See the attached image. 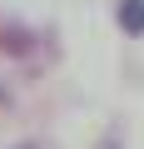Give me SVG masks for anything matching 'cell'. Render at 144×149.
I'll use <instances>...</instances> for the list:
<instances>
[{
	"instance_id": "obj_1",
	"label": "cell",
	"mask_w": 144,
	"mask_h": 149,
	"mask_svg": "<svg viewBox=\"0 0 144 149\" xmlns=\"http://www.w3.org/2000/svg\"><path fill=\"white\" fill-rule=\"evenodd\" d=\"M114 20H119V30H129V35H144V0H119Z\"/></svg>"
},
{
	"instance_id": "obj_2",
	"label": "cell",
	"mask_w": 144,
	"mask_h": 149,
	"mask_svg": "<svg viewBox=\"0 0 144 149\" xmlns=\"http://www.w3.org/2000/svg\"><path fill=\"white\" fill-rule=\"evenodd\" d=\"M95 149H124V144H119V139H114V134H104V139H99V144H95Z\"/></svg>"
},
{
	"instance_id": "obj_3",
	"label": "cell",
	"mask_w": 144,
	"mask_h": 149,
	"mask_svg": "<svg viewBox=\"0 0 144 149\" xmlns=\"http://www.w3.org/2000/svg\"><path fill=\"white\" fill-rule=\"evenodd\" d=\"M20 149H35V144H20Z\"/></svg>"
}]
</instances>
